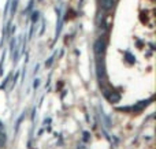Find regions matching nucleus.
Returning <instances> with one entry per match:
<instances>
[{
  "instance_id": "1",
  "label": "nucleus",
  "mask_w": 156,
  "mask_h": 149,
  "mask_svg": "<svg viewBox=\"0 0 156 149\" xmlns=\"http://www.w3.org/2000/svg\"><path fill=\"white\" fill-rule=\"evenodd\" d=\"M93 51H94V54H96L97 56L103 55L104 54V51H105V41L101 40V38L96 40V43H94V45H93Z\"/></svg>"
},
{
  "instance_id": "3",
  "label": "nucleus",
  "mask_w": 156,
  "mask_h": 149,
  "mask_svg": "<svg viewBox=\"0 0 156 149\" xmlns=\"http://www.w3.org/2000/svg\"><path fill=\"white\" fill-rule=\"evenodd\" d=\"M5 144V131H4V126L0 123V148H3Z\"/></svg>"
},
{
  "instance_id": "4",
  "label": "nucleus",
  "mask_w": 156,
  "mask_h": 149,
  "mask_svg": "<svg viewBox=\"0 0 156 149\" xmlns=\"http://www.w3.org/2000/svg\"><path fill=\"white\" fill-rule=\"evenodd\" d=\"M38 12H33V22H34V21H37V18H38Z\"/></svg>"
},
{
  "instance_id": "2",
  "label": "nucleus",
  "mask_w": 156,
  "mask_h": 149,
  "mask_svg": "<svg viewBox=\"0 0 156 149\" xmlns=\"http://www.w3.org/2000/svg\"><path fill=\"white\" fill-rule=\"evenodd\" d=\"M115 5V0H100V7L104 11H110Z\"/></svg>"
}]
</instances>
